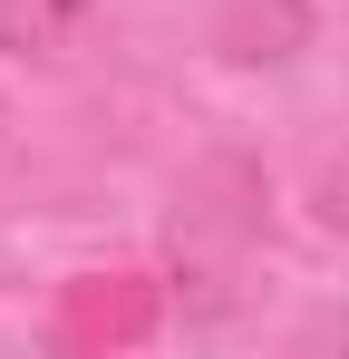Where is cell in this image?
Wrapping results in <instances>:
<instances>
[{
	"mask_svg": "<svg viewBox=\"0 0 349 359\" xmlns=\"http://www.w3.org/2000/svg\"><path fill=\"white\" fill-rule=\"evenodd\" d=\"M88 29H97V0H0V59L58 68L88 49Z\"/></svg>",
	"mask_w": 349,
	"mask_h": 359,
	"instance_id": "4",
	"label": "cell"
},
{
	"mask_svg": "<svg viewBox=\"0 0 349 359\" xmlns=\"http://www.w3.org/2000/svg\"><path fill=\"white\" fill-rule=\"evenodd\" d=\"M156 320H165V292L146 272H78L58 292L49 340L58 350H136V340H156Z\"/></svg>",
	"mask_w": 349,
	"mask_h": 359,
	"instance_id": "2",
	"label": "cell"
},
{
	"mask_svg": "<svg viewBox=\"0 0 349 359\" xmlns=\"http://www.w3.org/2000/svg\"><path fill=\"white\" fill-rule=\"evenodd\" d=\"M252 233H262V175L242 156H214L184 184V214H174V252H184V282H194L204 311H224V292H233L224 272H233V252Z\"/></svg>",
	"mask_w": 349,
	"mask_h": 359,
	"instance_id": "1",
	"label": "cell"
},
{
	"mask_svg": "<svg viewBox=\"0 0 349 359\" xmlns=\"http://www.w3.org/2000/svg\"><path fill=\"white\" fill-rule=\"evenodd\" d=\"M310 49V0H224L214 10V59L233 68H282Z\"/></svg>",
	"mask_w": 349,
	"mask_h": 359,
	"instance_id": "3",
	"label": "cell"
},
{
	"mask_svg": "<svg viewBox=\"0 0 349 359\" xmlns=\"http://www.w3.org/2000/svg\"><path fill=\"white\" fill-rule=\"evenodd\" d=\"M310 214H320L330 233H349V146L320 165V175H310Z\"/></svg>",
	"mask_w": 349,
	"mask_h": 359,
	"instance_id": "5",
	"label": "cell"
}]
</instances>
